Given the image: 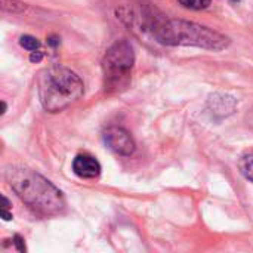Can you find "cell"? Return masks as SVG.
I'll list each match as a JSON object with an SVG mask.
<instances>
[{"instance_id": "277c9868", "label": "cell", "mask_w": 253, "mask_h": 253, "mask_svg": "<svg viewBox=\"0 0 253 253\" xmlns=\"http://www.w3.org/2000/svg\"><path fill=\"white\" fill-rule=\"evenodd\" d=\"M104 90L108 95L120 93L126 90L132 80V71L135 67V52L129 40H116L105 52L102 61Z\"/></svg>"}, {"instance_id": "7c38bea8", "label": "cell", "mask_w": 253, "mask_h": 253, "mask_svg": "<svg viewBox=\"0 0 253 253\" xmlns=\"http://www.w3.org/2000/svg\"><path fill=\"white\" fill-rule=\"evenodd\" d=\"M15 239V242H13V245L16 246V249L19 251V252H25V246H24V240L19 237V236H15L13 237Z\"/></svg>"}, {"instance_id": "8fae6325", "label": "cell", "mask_w": 253, "mask_h": 253, "mask_svg": "<svg viewBox=\"0 0 253 253\" xmlns=\"http://www.w3.org/2000/svg\"><path fill=\"white\" fill-rule=\"evenodd\" d=\"M19 44H21V47H24V49H25V50H28V52H36V50H39V49H40V42H39L36 37L30 36V34L21 36V39H19Z\"/></svg>"}, {"instance_id": "9c48e42d", "label": "cell", "mask_w": 253, "mask_h": 253, "mask_svg": "<svg viewBox=\"0 0 253 253\" xmlns=\"http://www.w3.org/2000/svg\"><path fill=\"white\" fill-rule=\"evenodd\" d=\"M27 7L28 6L24 1H19V0H1V10L6 12V13L18 15V13L25 12Z\"/></svg>"}, {"instance_id": "6da1fadb", "label": "cell", "mask_w": 253, "mask_h": 253, "mask_svg": "<svg viewBox=\"0 0 253 253\" xmlns=\"http://www.w3.org/2000/svg\"><path fill=\"white\" fill-rule=\"evenodd\" d=\"M117 15L129 27H133L165 46H188L219 52L231 44L228 36L213 28L193 21L169 18L148 4L136 9L125 6L117 9Z\"/></svg>"}, {"instance_id": "7a4b0ae2", "label": "cell", "mask_w": 253, "mask_h": 253, "mask_svg": "<svg viewBox=\"0 0 253 253\" xmlns=\"http://www.w3.org/2000/svg\"><path fill=\"white\" fill-rule=\"evenodd\" d=\"M4 178L19 200L36 215L49 218L65 211L67 202L62 191L36 170L9 166L4 170Z\"/></svg>"}, {"instance_id": "3957f363", "label": "cell", "mask_w": 253, "mask_h": 253, "mask_svg": "<svg viewBox=\"0 0 253 253\" xmlns=\"http://www.w3.org/2000/svg\"><path fill=\"white\" fill-rule=\"evenodd\" d=\"M37 90L42 107L47 113H59L83 96L84 84L73 70L52 65L40 71Z\"/></svg>"}, {"instance_id": "8992f818", "label": "cell", "mask_w": 253, "mask_h": 253, "mask_svg": "<svg viewBox=\"0 0 253 253\" xmlns=\"http://www.w3.org/2000/svg\"><path fill=\"white\" fill-rule=\"evenodd\" d=\"M101 163L90 154H77L73 160V172L82 179H95L101 175Z\"/></svg>"}, {"instance_id": "ba28073f", "label": "cell", "mask_w": 253, "mask_h": 253, "mask_svg": "<svg viewBox=\"0 0 253 253\" xmlns=\"http://www.w3.org/2000/svg\"><path fill=\"white\" fill-rule=\"evenodd\" d=\"M239 169L248 181L253 182V154H246L239 160Z\"/></svg>"}, {"instance_id": "4fadbf2b", "label": "cell", "mask_w": 253, "mask_h": 253, "mask_svg": "<svg viewBox=\"0 0 253 253\" xmlns=\"http://www.w3.org/2000/svg\"><path fill=\"white\" fill-rule=\"evenodd\" d=\"M59 43H61V39H59L58 36H49V37H47V44H49V46L56 47Z\"/></svg>"}, {"instance_id": "9a60e30c", "label": "cell", "mask_w": 253, "mask_h": 253, "mask_svg": "<svg viewBox=\"0 0 253 253\" xmlns=\"http://www.w3.org/2000/svg\"><path fill=\"white\" fill-rule=\"evenodd\" d=\"M246 123H248V126H251V127H253V108L249 111V114H246Z\"/></svg>"}, {"instance_id": "5b68a950", "label": "cell", "mask_w": 253, "mask_h": 253, "mask_svg": "<svg viewBox=\"0 0 253 253\" xmlns=\"http://www.w3.org/2000/svg\"><path fill=\"white\" fill-rule=\"evenodd\" d=\"M102 138H104V142L107 144V147L119 156L129 157L136 150L135 141L130 136V133L120 126L107 127L102 133Z\"/></svg>"}, {"instance_id": "52a82bcc", "label": "cell", "mask_w": 253, "mask_h": 253, "mask_svg": "<svg viewBox=\"0 0 253 253\" xmlns=\"http://www.w3.org/2000/svg\"><path fill=\"white\" fill-rule=\"evenodd\" d=\"M237 108V101L231 95L225 93H215L209 98V111L213 117L224 119L234 113Z\"/></svg>"}, {"instance_id": "2e32d148", "label": "cell", "mask_w": 253, "mask_h": 253, "mask_svg": "<svg viewBox=\"0 0 253 253\" xmlns=\"http://www.w3.org/2000/svg\"><path fill=\"white\" fill-rule=\"evenodd\" d=\"M1 218L4 219V221H10L12 219V213L9 212V211H4V209H1Z\"/></svg>"}, {"instance_id": "5bb4252c", "label": "cell", "mask_w": 253, "mask_h": 253, "mask_svg": "<svg viewBox=\"0 0 253 253\" xmlns=\"http://www.w3.org/2000/svg\"><path fill=\"white\" fill-rule=\"evenodd\" d=\"M43 59V53L40 50H36V52H31V56H30V61L31 62H39Z\"/></svg>"}, {"instance_id": "e0dca14e", "label": "cell", "mask_w": 253, "mask_h": 253, "mask_svg": "<svg viewBox=\"0 0 253 253\" xmlns=\"http://www.w3.org/2000/svg\"><path fill=\"white\" fill-rule=\"evenodd\" d=\"M6 113V102L4 101H1V116Z\"/></svg>"}, {"instance_id": "30bf717a", "label": "cell", "mask_w": 253, "mask_h": 253, "mask_svg": "<svg viewBox=\"0 0 253 253\" xmlns=\"http://www.w3.org/2000/svg\"><path fill=\"white\" fill-rule=\"evenodd\" d=\"M179 4L190 10H203L211 6L212 0H178Z\"/></svg>"}]
</instances>
